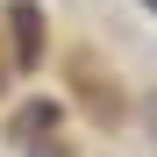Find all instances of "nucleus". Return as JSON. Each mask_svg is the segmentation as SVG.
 Returning a JSON list of instances; mask_svg holds the SVG:
<instances>
[{
  "label": "nucleus",
  "instance_id": "obj_3",
  "mask_svg": "<svg viewBox=\"0 0 157 157\" xmlns=\"http://www.w3.org/2000/svg\"><path fill=\"white\" fill-rule=\"evenodd\" d=\"M150 121H157V100H150Z\"/></svg>",
  "mask_w": 157,
  "mask_h": 157
},
{
  "label": "nucleus",
  "instance_id": "obj_2",
  "mask_svg": "<svg viewBox=\"0 0 157 157\" xmlns=\"http://www.w3.org/2000/svg\"><path fill=\"white\" fill-rule=\"evenodd\" d=\"M36 157H64V150H36Z\"/></svg>",
  "mask_w": 157,
  "mask_h": 157
},
{
  "label": "nucleus",
  "instance_id": "obj_1",
  "mask_svg": "<svg viewBox=\"0 0 157 157\" xmlns=\"http://www.w3.org/2000/svg\"><path fill=\"white\" fill-rule=\"evenodd\" d=\"M7 29H14V64L29 71V64L43 57V14L29 7V0H14V7H7Z\"/></svg>",
  "mask_w": 157,
  "mask_h": 157
},
{
  "label": "nucleus",
  "instance_id": "obj_4",
  "mask_svg": "<svg viewBox=\"0 0 157 157\" xmlns=\"http://www.w3.org/2000/svg\"><path fill=\"white\" fill-rule=\"evenodd\" d=\"M150 7H157V0H150Z\"/></svg>",
  "mask_w": 157,
  "mask_h": 157
}]
</instances>
